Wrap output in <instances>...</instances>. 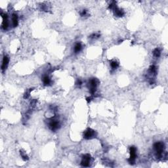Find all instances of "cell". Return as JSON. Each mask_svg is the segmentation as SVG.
<instances>
[{
  "mask_svg": "<svg viewBox=\"0 0 168 168\" xmlns=\"http://www.w3.org/2000/svg\"><path fill=\"white\" fill-rule=\"evenodd\" d=\"M164 149H165V145L164 143L162 141L156 142L154 144V149L156 153V156L158 158H161L162 157V155L164 152Z\"/></svg>",
  "mask_w": 168,
  "mask_h": 168,
  "instance_id": "6da1fadb",
  "label": "cell"
},
{
  "mask_svg": "<svg viewBox=\"0 0 168 168\" xmlns=\"http://www.w3.org/2000/svg\"><path fill=\"white\" fill-rule=\"evenodd\" d=\"M130 157L128 159V162L130 164H134L135 162L136 157H137V149L135 146H132L130 147Z\"/></svg>",
  "mask_w": 168,
  "mask_h": 168,
  "instance_id": "7a4b0ae2",
  "label": "cell"
},
{
  "mask_svg": "<svg viewBox=\"0 0 168 168\" xmlns=\"http://www.w3.org/2000/svg\"><path fill=\"white\" fill-rule=\"evenodd\" d=\"M98 81L95 78H92L89 80V91L92 95H93L96 91L97 89V87L98 85Z\"/></svg>",
  "mask_w": 168,
  "mask_h": 168,
  "instance_id": "3957f363",
  "label": "cell"
},
{
  "mask_svg": "<svg viewBox=\"0 0 168 168\" xmlns=\"http://www.w3.org/2000/svg\"><path fill=\"white\" fill-rule=\"evenodd\" d=\"M97 134L94 130H93L91 128H88L83 133V138L85 139H91L95 137Z\"/></svg>",
  "mask_w": 168,
  "mask_h": 168,
  "instance_id": "277c9868",
  "label": "cell"
},
{
  "mask_svg": "<svg viewBox=\"0 0 168 168\" xmlns=\"http://www.w3.org/2000/svg\"><path fill=\"white\" fill-rule=\"evenodd\" d=\"M91 156L88 154L83 155L82 157V162H81V165L83 167H89L91 163Z\"/></svg>",
  "mask_w": 168,
  "mask_h": 168,
  "instance_id": "5b68a950",
  "label": "cell"
},
{
  "mask_svg": "<svg viewBox=\"0 0 168 168\" xmlns=\"http://www.w3.org/2000/svg\"><path fill=\"white\" fill-rule=\"evenodd\" d=\"M49 128H50L52 131H56V130H57L58 128L60 127L59 122H58V120H55V119L51 120V122H49Z\"/></svg>",
  "mask_w": 168,
  "mask_h": 168,
  "instance_id": "8992f818",
  "label": "cell"
},
{
  "mask_svg": "<svg viewBox=\"0 0 168 168\" xmlns=\"http://www.w3.org/2000/svg\"><path fill=\"white\" fill-rule=\"evenodd\" d=\"M2 17L3 18V22H2V28L3 30H7L9 27V20H8V15L5 13H2L1 14Z\"/></svg>",
  "mask_w": 168,
  "mask_h": 168,
  "instance_id": "52a82bcc",
  "label": "cell"
},
{
  "mask_svg": "<svg viewBox=\"0 0 168 168\" xmlns=\"http://www.w3.org/2000/svg\"><path fill=\"white\" fill-rule=\"evenodd\" d=\"M114 10V15H116L117 17H121V16H123L124 15V11L122 9H120V8L117 7L116 6V5H115L114 7L112 9Z\"/></svg>",
  "mask_w": 168,
  "mask_h": 168,
  "instance_id": "ba28073f",
  "label": "cell"
},
{
  "mask_svg": "<svg viewBox=\"0 0 168 168\" xmlns=\"http://www.w3.org/2000/svg\"><path fill=\"white\" fill-rule=\"evenodd\" d=\"M9 58L8 56L7 55H5L3 57V61H2V71L4 72L5 70V69L7 68L8 64H9Z\"/></svg>",
  "mask_w": 168,
  "mask_h": 168,
  "instance_id": "9c48e42d",
  "label": "cell"
},
{
  "mask_svg": "<svg viewBox=\"0 0 168 168\" xmlns=\"http://www.w3.org/2000/svg\"><path fill=\"white\" fill-rule=\"evenodd\" d=\"M12 23L13 27H16L18 24V17L17 14L13 13L12 15Z\"/></svg>",
  "mask_w": 168,
  "mask_h": 168,
  "instance_id": "30bf717a",
  "label": "cell"
},
{
  "mask_svg": "<svg viewBox=\"0 0 168 168\" xmlns=\"http://www.w3.org/2000/svg\"><path fill=\"white\" fill-rule=\"evenodd\" d=\"M43 82L45 85H49L51 84V80L48 76H44L43 77Z\"/></svg>",
  "mask_w": 168,
  "mask_h": 168,
  "instance_id": "8fae6325",
  "label": "cell"
},
{
  "mask_svg": "<svg viewBox=\"0 0 168 168\" xmlns=\"http://www.w3.org/2000/svg\"><path fill=\"white\" fill-rule=\"evenodd\" d=\"M82 49V45L80 43H76V45L74 46V52L76 53H77L80 52V51Z\"/></svg>",
  "mask_w": 168,
  "mask_h": 168,
  "instance_id": "7c38bea8",
  "label": "cell"
},
{
  "mask_svg": "<svg viewBox=\"0 0 168 168\" xmlns=\"http://www.w3.org/2000/svg\"><path fill=\"white\" fill-rule=\"evenodd\" d=\"M110 66H111L112 69H116L117 67L119 66V63L116 60H114V61H112L110 62Z\"/></svg>",
  "mask_w": 168,
  "mask_h": 168,
  "instance_id": "4fadbf2b",
  "label": "cell"
},
{
  "mask_svg": "<svg viewBox=\"0 0 168 168\" xmlns=\"http://www.w3.org/2000/svg\"><path fill=\"white\" fill-rule=\"evenodd\" d=\"M160 55H161L160 50L158 48H156V49L153 51V55L155 57H156V58L159 57L160 56Z\"/></svg>",
  "mask_w": 168,
  "mask_h": 168,
  "instance_id": "5bb4252c",
  "label": "cell"
},
{
  "mask_svg": "<svg viewBox=\"0 0 168 168\" xmlns=\"http://www.w3.org/2000/svg\"><path fill=\"white\" fill-rule=\"evenodd\" d=\"M21 156H22V158L24 160L26 161L28 160V156H27L26 154L23 153V152H21Z\"/></svg>",
  "mask_w": 168,
  "mask_h": 168,
  "instance_id": "9a60e30c",
  "label": "cell"
},
{
  "mask_svg": "<svg viewBox=\"0 0 168 168\" xmlns=\"http://www.w3.org/2000/svg\"><path fill=\"white\" fill-rule=\"evenodd\" d=\"M31 89H30V91H26V93H25V95H24V98H28V97L29 96H30V92H31Z\"/></svg>",
  "mask_w": 168,
  "mask_h": 168,
  "instance_id": "2e32d148",
  "label": "cell"
},
{
  "mask_svg": "<svg viewBox=\"0 0 168 168\" xmlns=\"http://www.w3.org/2000/svg\"><path fill=\"white\" fill-rule=\"evenodd\" d=\"M80 15H81V16H85V15H87V11L85 10V9L83 10V11H82V12L80 13Z\"/></svg>",
  "mask_w": 168,
  "mask_h": 168,
  "instance_id": "e0dca14e",
  "label": "cell"
},
{
  "mask_svg": "<svg viewBox=\"0 0 168 168\" xmlns=\"http://www.w3.org/2000/svg\"><path fill=\"white\" fill-rule=\"evenodd\" d=\"M77 84L79 85H81L82 84V82L81 81V80H77Z\"/></svg>",
  "mask_w": 168,
  "mask_h": 168,
  "instance_id": "ac0fdd59",
  "label": "cell"
}]
</instances>
